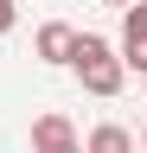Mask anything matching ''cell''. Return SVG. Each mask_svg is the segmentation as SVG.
<instances>
[{
  "mask_svg": "<svg viewBox=\"0 0 147 153\" xmlns=\"http://www.w3.org/2000/svg\"><path fill=\"white\" fill-rule=\"evenodd\" d=\"M70 70H77V83L90 89V96H122V83H128V70H122V57H115V45H109L102 32H77V51H70Z\"/></svg>",
  "mask_w": 147,
  "mask_h": 153,
  "instance_id": "1",
  "label": "cell"
},
{
  "mask_svg": "<svg viewBox=\"0 0 147 153\" xmlns=\"http://www.w3.org/2000/svg\"><path fill=\"white\" fill-rule=\"evenodd\" d=\"M77 128H70V115L64 108H45L39 121H32V153H77Z\"/></svg>",
  "mask_w": 147,
  "mask_h": 153,
  "instance_id": "2",
  "label": "cell"
},
{
  "mask_svg": "<svg viewBox=\"0 0 147 153\" xmlns=\"http://www.w3.org/2000/svg\"><path fill=\"white\" fill-rule=\"evenodd\" d=\"M115 57H122V70H141L147 76V7H141V0L122 13V45H115Z\"/></svg>",
  "mask_w": 147,
  "mask_h": 153,
  "instance_id": "3",
  "label": "cell"
},
{
  "mask_svg": "<svg viewBox=\"0 0 147 153\" xmlns=\"http://www.w3.org/2000/svg\"><path fill=\"white\" fill-rule=\"evenodd\" d=\"M32 51H39L45 64H70V51H77V26L45 19V26H39V38H32Z\"/></svg>",
  "mask_w": 147,
  "mask_h": 153,
  "instance_id": "4",
  "label": "cell"
},
{
  "mask_svg": "<svg viewBox=\"0 0 147 153\" xmlns=\"http://www.w3.org/2000/svg\"><path fill=\"white\" fill-rule=\"evenodd\" d=\"M83 153H134V134H128L122 121H96L83 134Z\"/></svg>",
  "mask_w": 147,
  "mask_h": 153,
  "instance_id": "5",
  "label": "cell"
},
{
  "mask_svg": "<svg viewBox=\"0 0 147 153\" xmlns=\"http://www.w3.org/2000/svg\"><path fill=\"white\" fill-rule=\"evenodd\" d=\"M13 26H19V0H0V38H7Z\"/></svg>",
  "mask_w": 147,
  "mask_h": 153,
  "instance_id": "6",
  "label": "cell"
},
{
  "mask_svg": "<svg viewBox=\"0 0 147 153\" xmlns=\"http://www.w3.org/2000/svg\"><path fill=\"white\" fill-rule=\"evenodd\" d=\"M102 7H134V0H102Z\"/></svg>",
  "mask_w": 147,
  "mask_h": 153,
  "instance_id": "7",
  "label": "cell"
},
{
  "mask_svg": "<svg viewBox=\"0 0 147 153\" xmlns=\"http://www.w3.org/2000/svg\"><path fill=\"white\" fill-rule=\"evenodd\" d=\"M141 147H147V128H141Z\"/></svg>",
  "mask_w": 147,
  "mask_h": 153,
  "instance_id": "8",
  "label": "cell"
},
{
  "mask_svg": "<svg viewBox=\"0 0 147 153\" xmlns=\"http://www.w3.org/2000/svg\"><path fill=\"white\" fill-rule=\"evenodd\" d=\"M141 83H147V76H141Z\"/></svg>",
  "mask_w": 147,
  "mask_h": 153,
  "instance_id": "9",
  "label": "cell"
},
{
  "mask_svg": "<svg viewBox=\"0 0 147 153\" xmlns=\"http://www.w3.org/2000/svg\"><path fill=\"white\" fill-rule=\"evenodd\" d=\"M141 7H147V0H141Z\"/></svg>",
  "mask_w": 147,
  "mask_h": 153,
  "instance_id": "10",
  "label": "cell"
}]
</instances>
